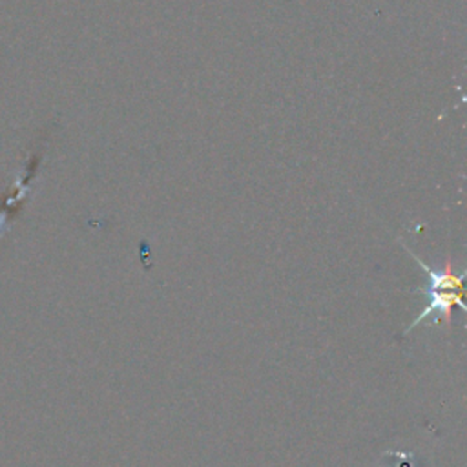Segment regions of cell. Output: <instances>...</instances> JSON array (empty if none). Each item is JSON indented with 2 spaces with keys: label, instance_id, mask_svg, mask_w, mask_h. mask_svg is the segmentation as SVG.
<instances>
[{
  "label": "cell",
  "instance_id": "cell-1",
  "mask_svg": "<svg viewBox=\"0 0 467 467\" xmlns=\"http://www.w3.org/2000/svg\"><path fill=\"white\" fill-rule=\"evenodd\" d=\"M407 252L414 257V261L425 270L427 277H429V286L425 290L427 294V305L425 308L420 312V316L407 327L405 332H410L416 325H420L421 321H425L427 317H434V323H449L451 317V310L454 306H460L462 310H465V303H463V274L454 275V272L451 270V266L447 265L443 270L440 268H431L429 265H425L418 255H414L409 248Z\"/></svg>",
  "mask_w": 467,
  "mask_h": 467
}]
</instances>
